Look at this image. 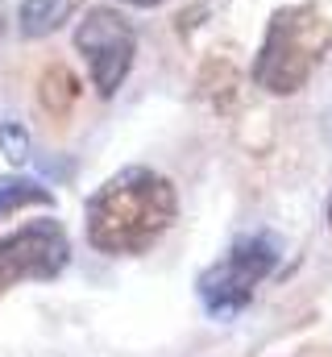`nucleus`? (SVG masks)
<instances>
[{
	"instance_id": "obj_3",
	"label": "nucleus",
	"mask_w": 332,
	"mask_h": 357,
	"mask_svg": "<svg viewBox=\"0 0 332 357\" xmlns=\"http://www.w3.org/2000/svg\"><path fill=\"white\" fill-rule=\"evenodd\" d=\"M278 266V245L266 233H246L229 245V254L220 262L204 270L195 278V295L204 303V312L212 320H233L253 303V291L270 278V270Z\"/></svg>"
},
{
	"instance_id": "obj_6",
	"label": "nucleus",
	"mask_w": 332,
	"mask_h": 357,
	"mask_svg": "<svg viewBox=\"0 0 332 357\" xmlns=\"http://www.w3.org/2000/svg\"><path fill=\"white\" fill-rule=\"evenodd\" d=\"M80 8H83V0H21L17 29H21V38L38 42V38H50L59 25H67Z\"/></svg>"
},
{
	"instance_id": "obj_7",
	"label": "nucleus",
	"mask_w": 332,
	"mask_h": 357,
	"mask_svg": "<svg viewBox=\"0 0 332 357\" xmlns=\"http://www.w3.org/2000/svg\"><path fill=\"white\" fill-rule=\"evenodd\" d=\"M80 79L71 75V67H63V63H50L46 71H42V79H38V104L54 116V121H67L71 112H75V104H80Z\"/></svg>"
},
{
	"instance_id": "obj_1",
	"label": "nucleus",
	"mask_w": 332,
	"mask_h": 357,
	"mask_svg": "<svg viewBox=\"0 0 332 357\" xmlns=\"http://www.w3.org/2000/svg\"><path fill=\"white\" fill-rule=\"evenodd\" d=\"M174 220H179L174 183L154 167L116 171L91 191L83 208L87 245L104 258H137L154 250L174 229Z\"/></svg>"
},
{
	"instance_id": "obj_8",
	"label": "nucleus",
	"mask_w": 332,
	"mask_h": 357,
	"mask_svg": "<svg viewBox=\"0 0 332 357\" xmlns=\"http://www.w3.org/2000/svg\"><path fill=\"white\" fill-rule=\"evenodd\" d=\"M50 199H54V195H50L42 183H33V178H21V175L0 178V216L21 212V208H29V204H50Z\"/></svg>"
},
{
	"instance_id": "obj_9",
	"label": "nucleus",
	"mask_w": 332,
	"mask_h": 357,
	"mask_svg": "<svg viewBox=\"0 0 332 357\" xmlns=\"http://www.w3.org/2000/svg\"><path fill=\"white\" fill-rule=\"evenodd\" d=\"M0 154H8L13 162H25V158H29V133H25L21 125L4 121V125H0Z\"/></svg>"
},
{
	"instance_id": "obj_4",
	"label": "nucleus",
	"mask_w": 332,
	"mask_h": 357,
	"mask_svg": "<svg viewBox=\"0 0 332 357\" xmlns=\"http://www.w3.org/2000/svg\"><path fill=\"white\" fill-rule=\"evenodd\" d=\"M75 50L87 63V75H91V88L100 91L104 100H112L121 84L129 79L133 71V54H137V29L116 13V8H87L75 29Z\"/></svg>"
},
{
	"instance_id": "obj_10",
	"label": "nucleus",
	"mask_w": 332,
	"mask_h": 357,
	"mask_svg": "<svg viewBox=\"0 0 332 357\" xmlns=\"http://www.w3.org/2000/svg\"><path fill=\"white\" fill-rule=\"evenodd\" d=\"M121 4H133V8H158L166 0H121Z\"/></svg>"
},
{
	"instance_id": "obj_5",
	"label": "nucleus",
	"mask_w": 332,
	"mask_h": 357,
	"mask_svg": "<svg viewBox=\"0 0 332 357\" xmlns=\"http://www.w3.org/2000/svg\"><path fill=\"white\" fill-rule=\"evenodd\" d=\"M71 262V241L67 229L50 216L21 225L17 233L0 237V291L33 278V282H50L59 278Z\"/></svg>"
},
{
	"instance_id": "obj_2",
	"label": "nucleus",
	"mask_w": 332,
	"mask_h": 357,
	"mask_svg": "<svg viewBox=\"0 0 332 357\" xmlns=\"http://www.w3.org/2000/svg\"><path fill=\"white\" fill-rule=\"evenodd\" d=\"M332 46V25L316 4H287L270 17L253 59V84L270 96H295Z\"/></svg>"
}]
</instances>
